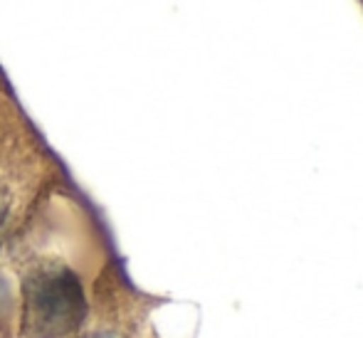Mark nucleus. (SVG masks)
I'll return each instance as SVG.
<instances>
[{
    "label": "nucleus",
    "instance_id": "3",
    "mask_svg": "<svg viewBox=\"0 0 363 338\" xmlns=\"http://www.w3.org/2000/svg\"><path fill=\"white\" fill-rule=\"evenodd\" d=\"M5 215H8V198H5V193L0 191V225H3Z\"/></svg>",
    "mask_w": 363,
    "mask_h": 338
},
{
    "label": "nucleus",
    "instance_id": "2",
    "mask_svg": "<svg viewBox=\"0 0 363 338\" xmlns=\"http://www.w3.org/2000/svg\"><path fill=\"white\" fill-rule=\"evenodd\" d=\"M10 301V289H8V281H5V276L0 274V306L8 304Z\"/></svg>",
    "mask_w": 363,
    "mask_h": 338
},
{
    "label": "nucleus",
    "instance_id": "4",
    "mask_svg": "<svg viewBox=\"0 0 363 338\" xmlns=\"http://www.w3.org/2000/svg\"><path fill=\"white\" fill-rule=\"evenodd\" d=\"M84 338H119V336L106 334V331H96V334H89V336H84Z\"/></svg>",
    "mask_w": 363,
    "mask_h": 338
},
{
    "label": "nucleus",
    "instance_id": "1",
    "mask_svg": "<svg viewBox=\"0 0 363 338\" xmlns=\"http://www.w3.org/2000/svg\"><path fill=\"white\" fill-rule=\"evenodd\" d=\"M86 319V294L79 276L65 262H38L23 276L25 338H65Z\"/></svg>",
    "mask_w": 363,
    "mask_h": 338
}]
</instances>
